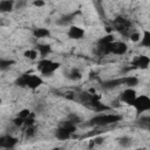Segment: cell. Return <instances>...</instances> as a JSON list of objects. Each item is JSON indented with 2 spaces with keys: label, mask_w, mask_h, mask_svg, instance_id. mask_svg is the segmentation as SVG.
Wrapping results in <instances>:
<instances>
[{
  "label": "cell",
  "mask_w": 150,
  "mask_h": 150,
  "mask_svg": "<svg viewBox=\"0 0 150 150\" xmlns=\"http://www.w3.org/2000/svg\"><path fill=\"white\" fill-rule=\"evenodd\" d=\"M122 120V116L118 114H97L94 117H91L87 125H91V127H107L110 124H115L117 122H120Z\"/></svg>",
  "instance_id": "obj_1"
},
{
  "label": "cell",
  "mask_w": 150,
  "mask_h": 150,
  "mask_svg": "<svg viewBox=\"0 0 150 150\" xmlns=\"http://www.w3.org/2000/svg\"><path fill=\"white\" fill-rule=\"evenodd\" d=\"M42 83H43V80L41 79V76L35 75V74H30V73H25L15 80V84L18 87L28 88L30 90L38 89Z\"/></svg>",
  "instance_id": "obj_2"
},
{
  "label": "cell",
  "mask_w": 150,
  "mask_h": 150,
  "mask_svg": "<svg viewBox=\"0 0 150 150\" xmlns=\"http://www.w3.org/2000/svg\"><path fill=\"white\" fill-rule=\"evenodd\" d=\"M81 100H82L83 104H86L88 108L93 109L96 112H105L110 109L108 105L102 103L100 101V97L95 94H89V93L84 91V93L81 94Z\"/></svg>",
  "instance_id": "obj_3"
},
{
  "label": "cell",
  "mask_w": 150,
  "mask_h": 150,
  "mask_svg": "<svg viewBox=\"0 0 150 150\" xmlns=\"http://www.w3.org/2000/svg\"><path fill=\"white\" fill-rule=\"evenodd\" d=\"M36 68L41 75L50 76L60 68V63L55 62L53 60H49V59H39L38 63H36Z\"/></svg>",
  "instance_id": "obj_4"
},
{
  "label": "cell",
  "mask_w": 150,
  "mask_h": 150,
  "mask_svg": "<svg viewBox=\"0 0 150 150\" xmlns=\"http://www.w3.org/2000/svg\"><path fill=\"white\" fill-rule=\"evenodd\" d=\"M112 29H115L116 32H118L120 34H122L123 36H128L130 35V33L132 32V23L130 20H128L124 16H117L112 20Z\"/></svg>",
  "instance_id": "obj_5"
},
{
  "label": "cell",
  "mask_w": 150,
  "mask_h": 150,
  "mask_svg": "<svg viewBox=\"0 0 150 150\" xmlns=\"http://www.w3.org/2000/svg\"><path fill=\"white\" fill-rule=\"evenodd\" d=\"M132 107L136 110L137 115H141L143 112L150 111V96H148V95L137 96V98L135 100Z\"/></svg>",
  "instance_id": "obj_6"
},
{
  "label": "cell",
  "mask_w": 150,
  "mask_h": 150,
  "mask_svg": "<svg viewBox=\"0 0 150 150\" xmlns=\"http://www.w3.org/2000/svg\"><path fill=\"white\" fill-rule=\"evenodd\" d=\"M137 93H136V90L134 89V88H125L121 94H120V101L122 102V103H124V104H127V105H131L132 107V104H134V102H135V100L137 98Z\"/></svg>",
  "instance_id": "obj_7"
},
{
  "label": "cell",
  "mask_w": 150,
  "mask_h": 150,
  "mask_svg": "<svg viewBox=\"0 0 150 150\" xmlns=\"http://www.w3.org/2000/svg\"><path fill=\"white\" fill-rule=\"evenodd\" d=\"M130 66H131L132 68L144 70V69L149 68V66H150V57L146 56V55H144V54L137 55V56L131 61Z\"/></svg>",
  "instance_id": "obj_8"
},
{
  "label": "cell",
  "mask_w": 150,
  "mask_h": 150,
  "mask_svg": "<svg viewBox=\"0 0 150 150\" xmlns=\"http://www.w3.org/2000/svg\"><path fill=\"white\" fill-rule=\"evenodd\" d=\"M128 52V46L123 41H114L109 45V54L114 55H124Z\"/></svg>",
  "instance_id": "obj_9"
},
{
  "label": "cell",
  "mask_w": 150,
  "mask_h": 150,
  "mask_svg": "<svg viewBox=\"0 0 150 150\" xmlns=\"http://www.w3.org/2000/svg\"><path fill=\"white\" fill-rule=\"evenodd\" d=\"M18 142H19L18 138L14 137L13 135L6 134L0 136V146L2 149H13L18 144Z\"/></svg>",
  "instance_id": "obj_10"
},
{
  "label": "cell",
  "mask_w": 150,
  "mask_h": 150,
  "mask_svg": "<svg viewBox=\"0 0 150 150\" xmlns=\"http://www.w3.org/2000/svg\"><path fill=\"white\" fill-rule=\"evenodd\" d=\"M84 34H86L84 29L79 27V26H75V25H71L68 28V32H67L68 38L71 39V40H81L84 36Z\"/></svg>",
  "instance_id": "obj_11"
},
{
  "label": "cell",
  "mask_w": 150,
  "mask_h": 150,
  "mask_svg": "<svg viewBox=\"0 0 150 150\" xmlns=\"http://www.w3.org/2000/svg\"><path fill=\"white\" fill-rule=\"evenodd\" d=\"M34 49H36V52L39 53L40 59H47V56L53 52L52 46L48 43H36Z\"/></svg>",
  "instance_id": "obj_12"
},
{
  "label": "cell",
  "mask_w": 150,
  "mask_h": 150,
  "mask_svg": "<svg viewBox=\"0 0 150 150\" xmlns=\"http://www.w3.org/2000/svg\"><path fill=\"white\" fill-rule=\"evenodd\" d=\"M102 88L105 89V90H111V89H115L120 86H124V82H123V77H118V79H112V80H107V81H103L102 82Z\"/></svg>",
  "instance_id": "obj_13"
},
{
  "label": "cell",
  "mask_w": 150,
  "mask_h": 150,
  "mask_svg": "<svg viewBox=\"0 0 150 150\" xmlns=\"http://www.w3.org/2000/svg\"><path fill=\"white\" fill-rule=\"evenodd\" d=\"M54 135H55V137H56L59 141H67V139H69V138L71 137L73 132H70L68 129H66L64 127H62V125L60 124V125L55 129Z\"/></svg>",
  "instance_id": "obj_14"
},
{
  "label": "cell",
  "mask_w": 150,
  "mask_h": 150,
  "mask_svg": "<svg viewBox=\"0 0 150 150\" xmlns=\"http://www.w3.org/2000/svg\"><path fill=\"white\" fill-rule=\"evenodd\" d=\"M33 36L36 39H45V38H49L50 36V30L48 28H43V27H38L33 29Z\"/></svg>",
  "instance_id": "obj_15"
},
{
  "label": "cell",
  "mask_w": 150,
  "mask_h": 150,
  "mask_svg": "<svg viewBox=\"0 0 150 150\" xmlns=\"http://www.w3.org/2000/svg\"><path fill=\"white\" fill-rule=\"evenodd\" d=\"M15 2L13 0H1L0 1V12L1 13H8L12 12L14 8Z\"/></svg>",
  "instance_id": "obj_16"
},
{
  "label": "cell",
  "mask_w": 150,
  "mask_h": 150,
  "mask_svg": "<svg viewBox=\"0 0 150 150\" xmlns=\"http://www.w3.org/2000/svg\"><path fill=\"white\" fill-rule=\"evenodd\" d=\"M138 45H139V47H143V48H150V30H148V29L143 30Z\"/></svg>",
  "instance_id": "obj_17"
},
{
  "label": "cell",
  "mask_w": 150,
  "mask_h": 150,
  "mask_svg": "<svg viewBox=\"0 0 150 150\" xmlns=\"http://www.w3.org/2000/svg\"><path fill=\"white\" fill-rule=\"evenodd\" d=\"M79 12L76 13H70V14H66V15H62L59 20H57V25H61V26H66V25H69L76 16Z\"/></svg>",
  "instance_id": "obj_18"
},
{
  "label": "cell",
  "mask_w": 150,
  "mask_h": 150,
  "mask_svg": "<svg viewBox=\"0 0 150 150\" xmlns=\"http://www.w3.org/2000/svg\"><path fill=\"white\" fill-rule=\"evenodd\" d=\"M66 76L71 81H79L82 77V73L80 71L79 68H71L69 71L66 73Z\"/></svg>",
  "instance_id": "obj_19"
},
{
  "label": "cell",
  "mask_w": 150,
  "mask_h": 150,
  "mask_svg": "<svg viewBox=\"0 0 150 150\" xmlns=\"http://www.w3.org/2000/svg\"><path fill=\"white\" fill-rule=\"evenodd\" d=\"M123 82H124V86L127 88H134L138 84V79L136 76H123Z\"/></svg>",
  "instance_id": "obj_20"
},
{
  "label": "cell",
  "mask_w": 150,
  "mask_h": 150,
  "mask_svg": "<svg viewBox=\"0 0 150 150\" xmlns=\"http://www.w3.org/2000/svg\"><path fill=\"white\" fill-rule=\"evenodd\" d=\"M114 41H115V39H114L112 34H107V35H104V36H102V38L98 39L97 46L98 47H104V46H108L109 43H111Z\"/></svg>",
  "instance_id": "obj_21"
},
{
  "label": "cell",
  "mask_w": 150,
  "mask_h": 150,
  "mask_svg": "<svg viewBox=\"0 0 150 150\" xmlns=\"http://www.w3.org/2000/svg\"><path fill=\"white\" fill-rule=\"evenodd\" d=\"M118 144L122 148H129L132 144V139L129 136H122L118 138Z\"/></svg>",
  "instance_id": "obj_22"
},
{
  "label": "cell",
  "mask_w": 150,
  "mask_h": 150,
  "mask_svg": "<svg viewBox=\"0 0 150 150\" xmlns=\"http://www.w3.org/2000/svg\"><path fill=\"white\" fill-rule=\"evenodd\" d=\"M15 62H14V60H11V59H1L0 60V69L1 70H6V69H8L11 66H13Z\"/></svg>",
  "instance_id": "obj_23"
},
{
  "label": "cell",
  "mask_w": 150,
  "mask_h": 150,
  "mask_svg": "<svg viewBox=\"0 0 150 150\" xmlns=\"http://www.w3.org/2000/svg\"><path fill=\"white\" fill-rule=\"evenodd\" d=\"M23 56L26 59H29V60H36L38 56H39V53L36 52V49H28L23 53ZM40 57V56H39Z\"/></svg>",
  "instance_id": "obj_24"
},
{
  "label": "cell",
  "mask_w": 150,
  "mask_h": 150,
  "mask_svg": "<svg viewBox=\"0 0 150 150\" xmlns=\"http://www.w3.org/2000/svg\"><path fill=\"white\" fill-rule=\"evenodd\" d=\"M67 120H68V121H70L71 123L76 124V125H77L79 123H81V122H82L81 117H80L77 114H74V112H73V114H69V115H68V117H67Z\"/></svg>",
  "instance_id": "obj_25"
},
{
  "label": "cell",
  "mask_w": 150,
  "mask_h": 150,
  "mask_svg": "<svg viewBox=\"0 0 150 150\" xmlns=\"http://www.w3.org/2000/svg\"><path fill=\"white\" fill-rule=\"evenodd\" d=\"M30 115H32V111H30L29 109H22V110L19 111V114H18L16 116H19V117L22 118V120H26V118H28Z\"/></svg>",
  "instance_id": "obj_26"
},
{
  "label": "cell",
  "mask_w": 150,
  "mask_h": 150,
  "mask_svg": "<svg viewBox=\"0 0 150 150\" xmlns=\"http://www.w3.org/2000/svg\"><path fill=\"white\" fill-rule=\"evenodd\" d=\"M129 39H130L132 42H139V40H141V34H139L138 32L132 30V32L130 33V35H129Z\"/></svg>",
  "instance_id": "obj_27"
},
{
  "label": "cell",
  "mask_w": 150,
  "mask_h": 150,
  "mask_svg": "<svg viewBox=\"0 0 150 150\" xmlns=\"http://www.w3.org/2000/svg\"><path fill=\"white\" fill-rule=\"evenodd\" d=\"M25 135H26L27 138H32V137L35 135V128H34V127L25 128Z\"/></svg>",
  "instance_id": "obj_28"
},
{
  "label": "cell",
  "mask_w": 150,
  "mask_h": 150,
  "mask_svg": "<svg viewBox=\"0 0 150 150\" xmlns=\"http://www.w3.org/2000/svg\"><path fill=\"white\" fill-rule=\"evenodd\" d=\"M141 124H150V116H142L138 121Z\"/></svg>",
  "instance_id": "obj_29"
},
{
  "label": "cell",
  "mask_w": 150,
  "mask_h": 150,
  "mask_svg": "<svg viewBox=\"0 0 150 150\" xmlns=\"http://www.w3.org/2000/svg\"><path fill=\"white\" fill-rule=\"evenodd\" d=\"M33 5L34 6H38V7H41V6H45V2L43 1H34Z\"/></svg>",
  "instance_id": "obj_30"
},
{
  "label": "cell",
  "mask_w": 150,
  "mask_h": 150,
  "mask_svg": "<svg viewBox=\"0 0 150 150\" xmlns=\"http://www.w3.org/2000/svg\"><path fill=\"white\" fill-rule=\"evenodd\" d=\"M52 150H62V149H60V148H54V149H52Z\"/></svg>",
  "instance_id": "obj_31"
}]
</instances>
